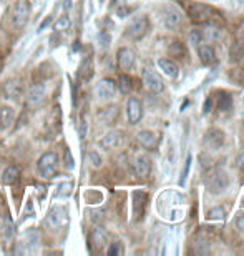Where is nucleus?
Returning a JSON list of instances; mask_svg holds the SVG:
<instances>
[{
    "instance_id": "obj_1",
    "label": "nucleus",
    "mask_w": 244,
    "mask_h": 256,
    "mask_svg": "<svg viewBox=\"0 0 244 256\" xmlns=\"http://www.w3.org/2000/svg\"><path fill=\"white\" fill-rule=\"evenodd\" d=\"M183 7H184V10L188 12V15L191 17V20H194L198 23H209L211 18H219V13L214 10L213 7L203 5V3L184 2Z\"/></svg>"
},
{
    "instance_id": "obj_2",
    "label": "nucleus",
    "mask_w": 244,
    "mask_h": 256,
    "mask_svg": "<svg viewBox=\"0 0 244 256\" xmlns=\"http://www.w3.org/2000/svg\"><path fill=\"white\" fill-rule=\"evenodd\" d=\"M59 165H60L59 155H57L55 151H47V153H44L40 158H38L37 172L42 178L50 180L55 177L57 172H59Z\"/></svg>"
},
{
    "instance_id": "obj_3",
    "label": "nucleus",
    "mask_w": 244,
    "mask_h": 256,
    "mask_svg": "<svg viewBox=\"0 0 244 256\" xmlns=\"http://www.w3.org/2000/svg\"><path fill=\"white\" fill-rule=\"evenodd\" d=\"M148 30H150V20H148V17L138 15V17H133L130 23H128L126 35L133 40H140L148 34Z\"/></svg>"
},
{
    "instance_id": "obj_4",
    "label": "nucleus",
    "mask_w": 244,
    "mask_h": 256,
    "mask_svg": "<svg viewBox=\"0 0 244 256\" xmlns=\"http://www.w3.org/2000/svg\"><path fill=\"white\" fill-rule=\"evenodd\" d=\"M32 12V3L30 0H18L13 7V13H12V23L15 28H22L25 23L28 22V17H30Z\"/></svg>"
},
{
    "instance_id": "obj_5",
    "label": "nucleus",
    "mask_w": 244,
    "mask_h": 256,
    "mask_svg": "<svg viewBox=\"0 0 244 256\" xmlns=\"http://www.w3.org/2000/svg\"><path fill=\"white\" fill-rule=\"evenodd\" d=\"M141 80H143V85H145L151 93H160L163 92V88H165V82H163L161 75L151 68L141 70Z\"/></svg>"
},
{
    "instance_id": "obj_6",
    "label": "nucleus",
    "mask_w": 244,
    "mask_h": 256,
    "mask_svg": "<svg viewBox=\"0 0 244 256\" xmlns=\"http://www.w3.org/2000/svg\"><path fill=\"white\" fill-rule=\"evenodd\" d=\"M70 218H68V211L65 210L63 206H57L54 208L49 216H47V226L52 230H60V228H65L68 225Z\"/></svg>"
},
{
    "instance_id": "obj_7",
    "label": "nucleus",
    "mask_w": 244,
    "mask_h": 256,
    "mask_svg": "<svg viewBox=\"0 0 244 256\" xmlns=\"http://www.w3.org/2000/svg\"><path fill=\"white\" fill-rule=\"evenodd\" d=\"M117 62H118V68L123 70V72H130V70L135 67L136 62V55L135 52L128 47H123V49L118 50L117 54Z\"/></svg>"
},
{
    "instance_id": "obj_8",
    "label": "nucleus",
    "mask_w": 244,
    "mask_h": 256,
    "mask_svg": "<svg viewBox=\"0 0 244 256\" xmlns=\"http://www.w3.org/2000/svg\"><path fill=\"white\" fill-rule=\"evenodd\" d=\"M228 187V178L223 172H214L209 175L208 178V190L213 193V195H218V193L224 192Z\"/></svg>"
},
{
    "instance_id": "obj_9",
    "label": "nucleus",
    "mask_w": 244,
    "mask_h": 256,
    "mask_svg": "<svg viewBox=\"0 0 244 256\" xmlns=\"http://www.w3.org/2000/svg\"><path fill=\"white\" fill-rule=\"evenodd\" d=\"M117 93V83L112 78H102L97 85V95L100 100H112Z\"/></svg>"
},
{
    "instance_id": "obj_10",
    "label": "nucleus",
    "mask_w": 244,
    "mask_h": 256,
    "mask_svg": "<svg viewBox=\"0 0 244 256\" xmlns=\"http://www.w3.org/2000/svg\"><path fill=\"white\" fill-rule=\"evenodd\" d=\"M131 168L136 177L145 178L151 172V160L148 158L146 155H138V156H135V160H133Z\"/></svg>"
},
{
    "instance_id": "obj_11",
    "label": "nucleus",
    "mask_w": 244,
    "mask_h": 256,
    "mask_svg": "<svg viewBox=\"0 0 244 256\" xmlns=\"http://www.w3.org/2000/svg\"><path fill=\"white\" fill-rule=\"evenodd\" d=\"M126 117H128V122H130L131 125H136V123L141 120L143 105H141V102L138 100V98L131 97L130 100H128V103H126Z\"/></svg>"
},
{
    "instance_id": "obj_12",
    "label": "nucleus",
    "mask_w": 244,
    "mask_h": 256,
    "mask_svg": "<svg viewBox=\"0 0 244 256\" xmlns=\"http://www.w3.org/2000/svg\"><path fill=\"white\" fill-rule=\"evenodd\" d=\"M158 141H160V138H158V135L151 130H143V131L138 133V143H140L143 148H146V150L156 148Z\"/></svg>"
},
{
    "instance_id": "obj_13",
    "label": "nucleus",
    "mask_w": 244,
    "mask_h": 256,
    "mask_svg": "<svg viewBox=\"0 0 244 256\" xmlns=\"http://www.w3.org/2000/svg\"><path fill=\"white\" fill-rule=\"evenodd\" d=\"M198 57L204 65H211L216 62V52L214 47L209 44H199L198 45Z\"/></svg>"
},
{
    "instance_id": "obj_14",
    "label": "nucleus",
    "mask_w": 244,
    "mask_h": 256,
    "mask_svg": "<svg viewBox=\"0 0 244 256\" xmlns=\"http://www.w3.org/2000/svg\"><path fill=\"white\" fill-rule=\"evenodd\" d=\"M45 87L42 83H37V85H33V87H30V90H28V95H27V102H28V105H38V103H42L44 102V98H45Z\"/></svg>"
},
{
    "instance_id": "obj_15",
    "label": "nucleus",
    "mask_w": 244,
    "mask_h": 256,
    "mask_svg": "<svg viewBox=\"0 0 244 256\" xmlns=\"http://www.w3.org/2000/svg\"><path fill=\"white\" fill-rule=\"evenodd\" d=\"M204 143H206L209 148L213 150H218L219 146L224 143V133L221 130H216V128H213V130H209L206 136H204Z\"/></svg>"
},
{
    "instance_id": "obj_16",
    "label": "nucleus",
    "mask_w": 244,
    "mask_h": 256,
    "mask_svg": "<svg viewBox=\"0 0 244 256\" xmlns=\"http://www.w3.org/2000/svg\"><path fill=\"white\" fill-rule=\"evenodd\" d=\"M3 90H5V95L8 98L17 100V98H20L23 93V85L20 80H8V82L3 85Z\"/></svg>"
},
{
    "instance_id": "obj_17",
    "label": "nucleus",
    "mask_w": 244,
    "mask_h": 256,
    "mask_svg": "<svg viewBox=\"0 0 244 256\" xmlns=\"http://www.w3.org/2000/svg\"><path fill=\"white\" fill-rule=\"evenodd\" d=\"M15 110L8 105H0V130H7L13 123Z\"/></svg>"
},
{
    "instance_id": "obj_18",
    "label": "nucleus",
    "mask_w": 244,
    "mask_h": 256,
    "mask_svg": "<svg viewBox=\"0 0 244 256\" xmlns=\"http://www.w3.org/2000/svg\"><path fill=\"white\" fill-rule=\"evenodd\" d=\"M158 67L165 72V75H168L170 78H176V77H178V73H180V67L170 59H160V60H158Z\"/></svg>"
},
{
    "instance_id": "obj_19",
    "label": "nucleus",
    "mask_w": 244,
    "mask_h": 256,
    "mask_svg": "<svg viewBox=\"0 0 244 256\" xmlns=\"http://www.w3.org/2000/svg\"><path fill=\"white\" fill-rule=\"evenodd\" d=\"M201 37H203V44H209V42H216L221 39V30L213 25H208L206 28H199Z\"/></svg>"
},
{
    "instance_id": "obj_20",
    "label": "nucleus",
    "mask_w": 244,
    "mask_h": 256,
    "mask_svg": "<svg viewBox=\"0 0 244 256\" xmlns=\"http://www.w3.org/2000/svg\"><path fill=\"white\" fill-rule=\"evenodd\" d=\"M18 180H20V168L15 167V165H12V167L5 168V172L2 175V182L5 185H13L17 183Z\"/></svg>"
},
{
    "instance_id": "obj_21",
    "label": "nucleus",
    "mask_w": 244,
    "mask_h": 256,
    "mask_svg": "<svg viewBox=\"0 0 244 256\" xmlns=\"http://www.w3.org/2000/svg\"><path fill=\"white\" fill-rule=\"evenodd\" d=\"M181 18H183V15H181L180 10H176V8H168L165 13V25L166 27H176L181 23Z\"/></svg>"
},
{
    "instance_id": "obj_22",
    "label": "nucleus",
    "mask_w": 244,
    "mask_h": 256,
    "mask_svg": "<svg viewBox=\"0 0 244 256\" xmlns=\"http://www.w3.org/2000/svg\"><path fill=\"white\" fill-rule=\"evenodd\" d=\"M120 143V131H108L107 135L103 136L102 140H100V145L103 146V148H115Z\"/></svg>"
},
{
    "instance_id": "obj_23",
    "label": "nucleus",
    "mask_w": 244,
    "mask_h": 256,
    "mask_svg": "<svg viewBox=\"0 0 244 256\" xmlns=\"http://www.w3.org/2000/svg\"><path fill=\"white\" fill-rule=\"evenodd\" d=\"M118 87H120V90H122L123 93H130L131 90H133V80H131V77H128L126 73L120 75Z\"/></svg>"
},
{
    "instance_id": "obj_24",
    "label": "nucleus",
    "mask_w": 244,
    "mask_h": 256,
    "mask_svg": "<svg viewBox=\"0 0 244 256\" xmlns=\"http://www.w3.org/2000/svg\"><path fill=\"white\" fill-rule=\"evenodd\" d=\"M229 57H231V62H239L244 57V45L241 42L234 44L231 47V52H229Z\"/></svg>"
},
{
    "instance_id": "obj_25",
    "label": "nucleus",
    "mask_w": 244,
    "mask_h": 256,
    "mask_svg": "<svg viewBox=\"0 0 244 256\" xmlns=\"http://www.w3.org/2000/svg\"><path fill=\"white\" fill-rule=\"evenodd\" d=\"M93 243L97 245V248H102L107 243V233L102 228H97L93 231Z\"/></svg>"
},
{
    "instance_id": "obj_26",
    "label": "nucleus",
    "mask_w": 244,
    "mask_h": 256,
    "mask_svg": "<svg viewBox=\"0 0 244 256\" xmlns=\"http://www.w3.org/2000/svg\"><path fill=\"white\" fill-rule=\"evenodd\" d=\"M88 163L92 165L93 168H100V167H102V156H100L97 151H90V153H88Z\"/></svg>"
},
{
    "instance_id": "obj_27",
    "label": "nucleus",
    "mask_w": 244,
    "mask_h": 256,
    "mask_svg": "<svg viewBox=\"0 0 244 256\" xmlns=\"http://www.w3.org/2000/svg\"><path fill=\"white\" fill-rule=\"evenodd\" d=\"M224 216H226V210H223V208H213L208 213V218H211V220H224Z\"/></svg>"
},
{
    "instance_id": "obj_28",
    "label": "nucleus",
    "mask_w": 244,
    "mask_h": 256,
    "mask_svg": "<svg viewBox=\"0 0 244 256\" xmlns=\"http://www.w3.org/2000/svg\"><path fill=\"white\" fill-rule=\"evenodd\" d=\"M71 25L68 17H60L59 20L55 22V30H68Z\"/></svg>"
},
{
    "instance_id": "obj_29",
    "label": "nucleus",
    "mask_w": 244,
    "mask_h": 256,
    "mask_svg": "<svg viewBox=\"0 0 244 256\" xmlns=\"http://www.w3.org/2000/svg\"><path fill=\"white\" fill-rule=\"evenodd\" d=\"M108 255L110 256H120V255H123V245L120 243V241H115V243L110 245Z\"/></svg>"
},
{
    "instance_id": "obj_30",
    "label": "nucleus",
    "mask_w": 244,
    "mask_h": 256,
    "mask_svg": "<svg viewBox=\"0 0 244 256\" xmlns=\"http://www.w3.org/2000/svg\"><path fill=\"white\" fill-rule=\"evenodd\" d=\"M231 108V97H228L226 93H223V97L219 98V110L228 112Z\"/></svg>"
},
{
    "instance_id": "obj_31",
    "label": "nucleus",
    "mask_w": 244,
    "mask_h": 256,
    "mask_svg": "<svg viewBox=\"0 0 244 256\" xmlns=\"http://www.w3.org/2000/svg\"><path fill=\"white\" fill-rule=\"evenodd\" d=\"M189 42H191L193 45H196V47H198L199 44H203V37H201V30H199V28H196V30L191 32Z\"/></svg>"
},
{
    "instance_id": "obj_32",
    "label": "nucleus",
    "mask_w": 244,
    "mask_h": 256,
    "mask_svg": "<svg viewBox=\"0 0 244 256\" xmlns=\"http://www.w3.org/2000/svg\"><path fill=\"white\" fill-rule=\"evenodd\" d=\"M189 167H191V156H188V158H186L183 173H181V178H180V185H181V187H183V185L186 183V178H188V173H189Z\"/></svg>"
},
{
    "instance_id": "obj_33",
    "label": "nucleus",
    "mask_w": 244,
    "mask_h": 256,
    "mask_svg": "<svg viewBox=\"0 0 244 256\" xmlns=\"http://www.w3.org/2000/svg\"><path fill=\"white\" fill-rule=\"evenodd\" d=\"M70 193H71V183H63V185H60L59 195H61V196H68Z\"/></svg>"
},
{
    "instance_id": "obj_34",
    "label": "nucleus",
    "mask_w": 244,
    "mask_h": 256,
    "mask_svg": "<svg viewBox=\"0 0 244 256\" xmlns=\"http://www.w3.org/2000/svg\"><path fill=\"white\" fill-rule=\"evenodd\" d=\"M100 42H102L103 49H107V47L110 45V35L105 34V32H102V34H100Z\"/></svg>"
},
{
    "instance_id": "obj_35",
    "label": "nucleus",
    "mask_w": 244,
    "mask_h": 256,
    "mask_svg": "<svg viewBox=\"0 0 244 256\" xmlns=\"http://www.w3.org/2000/svg\"><path fill=\"white\" fill-rule=\"evenodd\" d=\"M236 226H238V230L241 231V233L244 235V215L238 216V220H236Z\"/></svg>"
},
{
    "instance_id": "obj_36",
    "label": "nucleus",
    "mask_w": 244,
    "mask_h": 256,
    "mask_svg": "<svg viewBox=\"0 0 244 256\" xmlns=\"http://www.w3.org/2000/svg\"><path fill=\"white\" fill-rule=\"evenodd\" d=\"M236 163H238V168L241 170V172H244V151L241 155L238 156V160H236Z\"/></svg>"
},
{
    "instance_id": "obj_37",
    "label": "nucleus",
    "mask_w": 244,
    "mask_h": 256,
    "mask_svg": "<svg viewBox=\"0 0 244 256\" xmlns=\"http://www.w3.org/2000/svg\"><path fill=\"white\" fill-rule=\"evenodd\" d=\"M65 158H66V168H73V160H71L70 151H66L65 153Z\"/></svg>"
},
{
    "instance_id": "obj_38",
    "label": "nucleus",
    "mask_w": 244,
    "mask_h": 256,
    "mask_svg": "<svg viewBox=\"0 0 244 256\" xmlns=\"http://www.w3.org/2000/svg\"><path fill=\"white\" fill-rule=\"evenodd\" d=\"M50 22H52V17H47V18H45V22H44V23H40V27H38V30H44V28H45L47 25H49Z\"/></svg>"
},
{
    "instance_id": "obj_39",
    "label": "nucleus",
    "mask_w": 244,
    "mask_h": 256,
    "mask_svg": "<svg viewBox=\"0 0 244 256\" xmlns=\"http://www.w3.org/2000/svg\"><path fill=\"white\" fill-rule=\"evenodd\" d=\"M63 8H65V10H70V8H71V0H65Z\"/></svg>"
}]
</instances>
